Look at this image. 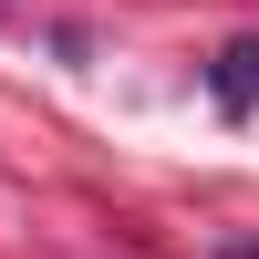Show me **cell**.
I'll return each mask as SVG.
<instances>
[{
    "label": "cell",
    "mask_w": 259,
    "mask_h": 259,
    "mask_svg": "<svg viewBox=\"0 0 259 259\" xmlns=\"http://www.w3.org/2000/svg\"><path fill=\"white\" fill-rule=\"evenodd\" d=\"M249 94H259V41H228V52H218V104L239 114Z\"/></svg>",
    "instance_id": "1"
}]
</instances>
